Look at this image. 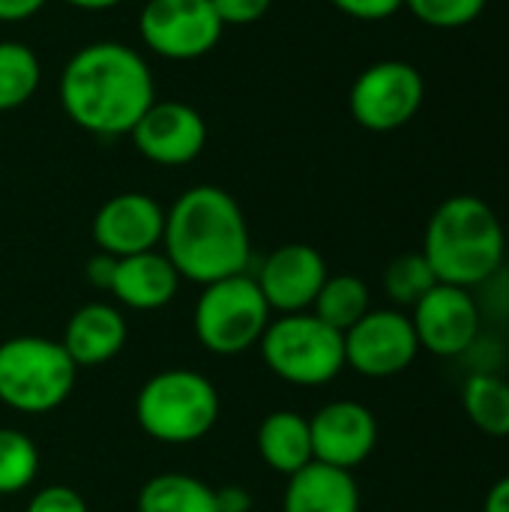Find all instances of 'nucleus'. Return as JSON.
Returning <instances> with one entry per match:
<instances>
[{
	"mask_svg": "<svg viewBox=\"0 0 509 512\" xmlns=\"http://www.w3.org/2000/svg\"><path fill=\"white\" fill-rule=\"evenodd\" d=\"M180 276L165 252H141L129 258H117L114 279L108 294L132 312H159L165 309L180 288Z\"/></svg>",
	"mask_w": 509,
	"mask_h": 512,
	"instance_id": "f3484780",
	"label": "nucleus"
},
{
	"mask_svg": "<svg viewBox=\"0 0 509 512\" xmlns=\"http://www.w3.org/2000/svg\"><path fill=\"white\" fill-rule=\"evenodd\" d=\"M78 366L60 342L12 336L0 342V405L15 414H51L75 390Z\"/></svg>",
	"mask_w": 509,
	"mask_h": 512,
	"instance_id": "39448f33",
	"label": "nucleus"
},
{
	"mask_svg": "<svg viewBox=\"0 0 509 512\" xmlns=\"http://www.w3.org/2000/svg\"><path fill=\"white\" fill-rule=\"evenodd\" d=\"M39 474V450L21 429H0V498L21 495Z\"/></svg>",
	"mask_w": 509,
	"mask_h": 512,
	"instance_id": "b1692460",
	"label": "nucleus"
},
{
	"mask_svg": "<svg viewBox=\"0 0 509 512\" xmlns=\"http://www.w3.org/2000/svg\"><path fill=\"white\" fill-rule=\"evenodd\" d=\"M135 512H219L216 489L192 474H156L141 486Z\"/></svg>",
	"mask_w": 509,
	"mask_h": 512,
	"instance_id": "aec40b11",
	"label": "nucleus"
},
{
	"mask_svg": "<svg viewBox=\"0 0 509 512\" xmlns=\"http://www.w3.org/2000/svg\"><path fill=\"white\" fill-rule=\"evenodd\" d=\"M162 252L177 276L195 285L246 273L252 240L243 207L231 192L210 183L186 189L165 210Z\"/></svg>",
	"mask_w": 509,
	"mask_h": 512,
	"instance_id": "f03ea898",
	"label": "nucleus"
},
{
	"mask_svg": "<svg viewBox=\"0 0 509 512\" xmlns=\"http://www.w3.org/2000/svg\"><path fill=\"white\" fill-rule=\"evenodd\" d=\"M135 150L162 168L195 162L207 147V123L198 108L186 102H153L132 126Z\"/></svg>",
	"mask_w": 509,
	"mask_h": 512,
	"instance_id": "f8f14e48",
	"label": "nucleus"
},
{
	"mask_svg": "<svg viewBox=\"0 0 509 512\" xmlns=\"http://www.w3.org/2000/svg\"><path fill=\"white\" fill-rule=\"evenodd\" d=\"M210 3H213L219 21H222L225 27H246V24H255V21H261V18L270 12V6H273V0H210Z\"/></svg>",
	"mask_w": 509,
	"mask_h": 512,
	"instance_id": "bb28decb",
	"label": "nucleus"
},
{
	"mask_svg": "<svg viewBox=\"0 0 509 512\" xmlns=\"http://www.w3.org/2000/svg\"><path fill=\"white\" fill-rule=\"evenodd\" d=\"M270 306L255 276L237 273L210 285H201L195 300L192 327L204 351L216 357H237L255 348L270 324Z\"/></svg>",
	"mask_w": 509,
	"mask_h": 512,
	"instance_id": "0eeeda50",
	"label": "nucleus"
},
{
	"mask_svg": "<svg viewBox=\"0 0 509 512\" xmlns=\"http://www.w3.org/2000/svg\"><path fill=\"white\" fill-rule=\"evenodd\" d=\"M90 234L96 249L114 258L153 252L162 246L165 207L144 192H120L96 210Z\"/></svg>",
	"mask_w": 509,
	"mask_h": 512,
	"instance_id": "4468645a",
	"label": "nucleus"
},
{
	"mask_svg": "<svg viewBox=\"0 0 509 512\" xmlns=\"http://www.w3.org/2000/svg\"><path fill=\"white\" fill-rule=\"evenodd\" d=\"M435 285L438 279L423 252H405L393 258L384 270V291L396 306H414Z\"/></svg>",
	"mask_w": 509,
	"mask_h": 512,
	"instance_id": "393cba45",
	"label": "nucleus"
},
{
	"mask_svg": "<svg viewBox=\"0 0 509 512\" xmlns=\"http://www.w3.org/2000/svg\"><path fill=\"white\" fill-rule=\"evenodd\" d=\"M327 276H330L327 261L315 246L285 243L264 258L255 282H258L270 312L297 315V312L312 309Z\"/></svg>",
	"mask_w": 509,
	"mask_h": 512,
	"instance_id": "2eb2a0df",
	"label": "nucleus"
},
{
	"mask_svg": "<svg viewBox=\"0 0 509 512\" xmlns=\"http://www.w3.org/2000/svg\"><path fill=\"white\" fill-rule=\"evenodd\" d=\"M420 252L438 282L471 291L501 270L507 234L492 204L477 195H453L435 207Z\"/></svg>",
	"mask_w": 509,
	"mask_h": 512,
	"instance_id": "7ed1b4c3",
	"label": "nucleus"
},
{
	"mask_svg": "<svg viewBox=\"0 0 509 512\" xmlns=\"http://www.w3.org/2000/svg\"><path fill=\"white\" fill-rule=\"evenodd\" d=\"M312 459L330 468L354 471L378 447V420L363 402L336 399L309 417Z\"/></svg>",
	"mask_w": 509,
	"mask_h": 512,
	"instance_id": "ddd939ff",
	"label": "nucleus"
},
{
	"mask_svg": "<svg viewBox=\"0 0 509 512\" xmlns=\"http://www.w3.org/2000/svg\"><path fill=\"white\" fill-rule=\"evenodd\" d=\"M216 507H219V512H252L255 498H252L249 489H243L237 483H228V486L216 489Z\"/></svg>",
	"mask_w": 509,
	"mask_h": 512,
	"instance_id": "c756f323",
	"label": "nucleus"
},
{
	"mask_svg": "<svg viewBox=\"0 0 509 512\" xmlns=\"http://www.w3.org/2000/svg\"><path fill=\"white\" fill-rule=\"evenodd\" d=\"M27 512H87V504L69 486H45L30 498Z\"/></svg>",
	"mask_w": 509,
	"mask_h": 512,
	"instance_id": "cd10ccee",
	"label": "nucleus"
},
{
	"mask_svg": "<svg viewBox=\"0 0 509 512\" xmlns=\"http://www.w3.org/2000/svg\"><path fill=\"white\" fill-rule=\"evenodd\" d=\"M66 6H75V9H84V12H105V9H114L120 6L123 0H63Z\"/></svg>",
	"mask_w": 509,
	"mask_h": 512,
	"instance_id": "72a5a7b5",
	"label": "nucleus"
},
{
	"mask_svg": "<svg viewBox=\"0 0 509 512\" xmlns=\"http://www.w3.org/2000/svg\"><path fill=\"white\" fill-rule=\"evenodd\" d=\"M405 9L426 27L459 30L483 15L486 0H405Z\"/></svg>",
	"mask_w": 509,
	"mask_h": 512,
	"instance_id": "a878e982",
	"label": "nucleus"
},
{
	"mask_svg": "<svg viewBox=\"0 0 509 512\" xmlns=\"http://www.w3.org/2000/svg\"><path fill=\"white\" fill-rule=\"evenodd\" d=\"M114 267H117V258L114 255H105V252H96L90 261H87V282L96 288V291H108L111 288V279H114Z\"/></svg>",
	"mask_w": 509,
	"mask_h": 512,
	"instance_id": "7c9ffc66",
	"label": "nucleus"
},
{
	"mask_svg": "<svg viewBox=\"0 0 509 512\" xmlns=\"http://www.w3.org/2000/svg\"><path fill=\"white\" fill-rule=\"evenodd\" d=\"M210 0H147L138 15V36L147 51L165 60H198L210 54L222 39Z\"/></svg>",
	"mask_w": 509,
	"mask_h": 512,
	"instance_id": "1a4fd4ad",
	"label": "nucleus"
},
{
	"mask_svg": "<svg viewBox=\"0 0 509 512\" xmlns=\"http://www.w3.org/2000/svg\"><path fill=\"white\" fill-rule=\"evenodd\" d=\"M369 309H372L369 285L354 273H339V276H327L309 312L345 336Z\"/></svg>",
	"mask_w": 509,
	"mask_h": 512,
	"instance_id": "412c9836",
	"label": "nucleus"
},
{
	"mask_svg": "<svg viewBox=\"0 0 509 512\" xmlns=\"http://www.w3.org/2000/svg\"><path fill=\"white\" fill-rule=\"evenodd\" d=\"M483 512H509V474L507 477H501V480L486 492Z\"/></svg>",
	"mask_w": 509,
	"mask_h": 512,
	"instance_id": "473e14b6",
	"label": "nucleus"
},
{
	"mask_svg": "<svg viewBox=\"0 0 509 512\" xmlns=\"http://www.w3.org/2000/svg\"><path fill=\"white\" fill-rule=\"evenodd\" d=\"M420 354L411 315L402 309H369L345 333V369L363 378H396Z\"/></svg>",
	"mask_w": 509,
	"mask_h": 512,
	"instance_id": "9d476101",
	"label": "nucleus"
},
{
	"mask_svg": "<svg viewBox=\"0 0 509 512\" xmlns=\"http://www.w3.org/2000/svg\"><path fill=\"white\" fill-rule=\"evenodd\" d=\"M258 348L267 369L291 387H324L345 369V336L312 312L273 318Z\"/></svg>",
	"mask_w": 509,
	"mask_h": 512,
	"instance_id": "423d86ee",
	"label": "nucleus"
},
{
	"mask_svg": "<svg viewBox=\"0 0 509 512\" xmlns=\"http://www.w3.org/2000/svg\"><path fill=\"white\" fill-rule=\"evenodd\" d=\"M330 6L357 21H384L396 15L405 6V0H330Z\"/></svg>",
	"mask_w": 509,
	"mask_h": 512,
	"instance_id": "c85d7f7f",
	"label": "nucleus"
},
{
	"mask_svg": "<svg viewBox=\"0 0 509 512\" xmlns=\"http://www.w3.org/2000/svg\"><path fill=\"white\" fill-rule=\"evenodd\" d=\"M156 102V81L147 60L114 39L78 48L60 72L63 114L99 138L129 135Z\"/></svg>",
	"mask_w": 509,
	"mask_h": 512,
	"instance_id": "f257e3e1",
	"label": "nucleus"
},
{
	"mask_svg": "<svg viewBox=\"0 0 509 512\" xmlns=\"http://www.w3.org/2000/svg\"><path fill=\"white\" fill-rule=\"evenodd\" d=\"M258 456L267 468H273L282 477H291L303 471L312 459V432L309 417L297 411H273L258 423L255 432Z\"/></svg>",
	"mask_w": 509,
	"mask_h": 512,
	"instance_id": "6ab92c4d",
	"label": "nucleus"
},
{
	"mask_svg": "<svg viewBox=\"0 0 509 512\" xmlns=\"http://www.w3.org/2000/svg\"><path fill=\"white\" fill-rule=\"evenodd\" d=\"M48 0H0V21L15 24V21H27L33 18Z\"/></svg>",
	"mask_w": 509,
	"mask_h": 512,
	"instance_id": "2f4dec72",
	"label": "nucleus"
},
{
	"mask_svg": "<svg viewBox=\"0 0 509 512\" xmlns=\"http://www.w3.org/2000/svg\"><path fill=\"white\" fill-rule=\"evenodd\" d=\"M465 417L489 438H509V384L498 375H471L462 387Z\"/></svg>",
	"mask_w": 509,
	"mask_h": 512,
	"instance_id": "4be33fe9",
	"label": "nucleus"
},
{
	"mask_svg": "<svg viewBox=\"0 0 509 512\" xmlns=\"http://www.w3.org/2000/svg\"><path fill=\"white\" fill-rule=\"evenodd\" d=\"M423 99L426 81L414 63L378 60L354 78L348 108L357 126L369 132H393L417 117Z\"/></svg>",
	"mask_w": 509,
	"mask_h": 512,
	"instance_id": "6e6552de",
	"label": "nucleus"
},
{
	"mask_svg": "<svg viewBox=\"0 0 509 512\" xmlns=\"http://www.w3.org/2000/svg\"><path fill=\"white\" fill-rule=\"evenodd\" d=\"M126 339H129V327L123 312L111 303L96 300V303H84L69 315L60 345L78 369H90V366L111 363L126 348Z\"/></svg>",
	"mask_w": 509,
	"mask_h": 512,
	"instance_id": "dca6fc26",
	"label": "nucleus"
},
{
	"mask_svg": "<svg viewBox=\"0 0 509 512\" xmlns=\"http://www.w3.org/2000/svg\"><path fill=\"white\" fill-rule=\"evenodd\" d=\"M222 414L213 381L195 369L174 366L150 375L135 396V423L156 444L186 447L204 441Z\"/></svg>",
	"mask_w": 509,
	"mask_h": 512,
	"instance_id": "20e7f679",
	"label": "nucleus"
},
{
	"mask_svg": "<svg viewBox=\"0 0 509 512\" xmlns=\"http://www.w3.org/2000/svg\"><path fill=\"white\" fill-rule=\"evenodd\" d=\"M42 81V66L33 48L15 39L0 42V111H15L33 99Z\"/></svg>",
	"mask_w": 509,
	"mask_h": 512,
	"instance_id": "5701e85b",
	"label": "nucleus"
},
{
	"mask_svg": "<svg viewBox=\"0 0 509 512\" xmlns=\"http://www.w3.org/2000/svg\"><path fill=\"white\" fill-rule=\"evenodd\" d=\"M282 512H360V489L354 471L309 462L288 477Z\"/></svg>",
	"mask_w": 509,
	"mask_h": 512,
	"instance_id": "a211bd4d",
	"label": "nucleus"
},
{
	"mask_svg": "<svg viewBox=\"0 0 509 512\" xmlns=\"http://www.w3.org/2000/svg\"><path fill=\"white\" fill-rule=\"evenodd\" d=\"M411 324L420 342V351L435 357H462L480 336V306L468 288L438 282L414 306Z\"/></svg>",
	"mask_w": 509,
	"mask_h": 512,
	"instance_id": "9b49d317",
	"label": "nucleus"
}]
</instances>
